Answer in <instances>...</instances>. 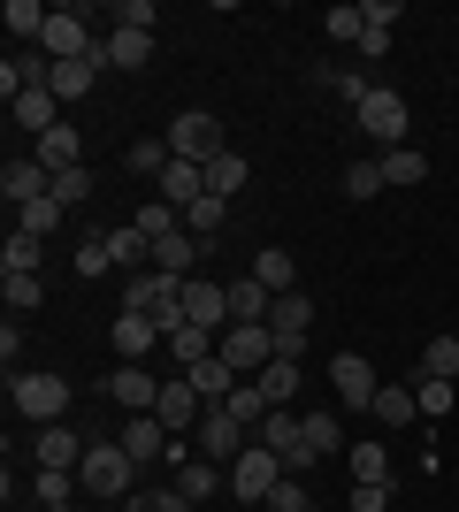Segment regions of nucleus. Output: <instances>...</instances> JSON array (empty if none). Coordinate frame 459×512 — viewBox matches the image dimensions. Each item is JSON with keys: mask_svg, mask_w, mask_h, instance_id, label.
Returning <instances> with one entry per match:
<instances>
[{"mask_svg": "<svg viewBox=\"0 0 459 512\" xmlns=\"http://www.w3.org/2000/svg\"><path fill=\"white\" fill-rule=\"evenodd\" d=\"M131 474H138V459H131L123 444H85V467H77L85 497H108V505H123V497H131Z\"/></svg>", "mask_w": 459, "mask_h": 512, "instance_id": "obj_1", "label": "nucleus"}, {"mask_svg": "<svg viewBox=\"0 0 459 512\" xmlns=\"http://www.w3.org/2000/svg\"><path fill=\"white\" fill-rule=\"evenodd\" d=\"M352 123L368 130V138H375V146H383V153H391V146H406V130H414V107L398 100L391 85H375L368 100H360V115H352Z\"/></svg>", "mask_w": 459, "mask_h": 512, "instance_id": "obj_2", "label": "nucleus"}, {"mask_svg": "<svg viewBox=\"0 0 459 512\" xmlns=\"http://www.w3.org/2000/svg\"><path fill=\"white\" fill-rule=\"evenodd\" d=\"M161 138H169V153H176V161H199V169H207L215 153H230V146H222V123L207 115V107H184V115H176V123L161 130Z\"/></svg>", "mask_w": 459, "mask_h": 512, "instance_id": "obj_3", "label": "nucleus"}, {"mask_svg": "<svg viewBox=\"0 0 459 512\" xmlns=\"http://www.w3.org/2000/svg\"><path fill=\"white\" fill-rule=\"evenodd\" d=\"M276 482H284V459H276V451H268L261 436H253V444L238 451V467H230V490H238V505H253V512H261Z\"/></svg>", "mask_w": 459, "mask_h": 512, "instance_id": "obj_4", "label": "nucleus"}, {"mask_svg": "<svg viewBox=\"0 0 459 512\" xmlns=\"http://www.w3.org/2000/svg\"><path fill=\"white\" fill-rule=\"evenodd\" d=\"M215 360H230L238 375H261V367L276 360V329H268V321H230L222 344H215Z\"/></svg>", "mask_w": 459, "mask_h": 512, "instance_id": "obj_5", "label": "nucleus"}, {"mask_svg": "<svg viewBox=\"0 0 459 512\" xmlns=\"http://www.w3.org/2000/svg\"><path fill=\"white\" fill-rule=\"evenodd\" d=\"M329 390H337V406H345V413H375V398H383V375H375L360 352H337V360H329Z\"/></svg>", "mask_w": 459, "mask_h": 512, "instance_id": "obj_6", "label": "nucleus"}, {"mask_svg": "<svg viewBox=\"0 0 459 512\" xmlns=\"http://www.w3.org/2000/svg\"><path fill=\"white\" fill-rule=\"evenodd\" d=\"M8 390H16V413H23V421H62V413H69V383H62V375H46V367H31V375H16V383H8Z\"/></svg>", "mask_w": 459, "mask_h": 512, "instance_id": "obj_7", "label": "nucleus"}, {"mask_svg": "<svg viewBox=\"0 0 459 512\" xmlns=\"http://www.w3.org/2000/svg\"><path fill=\"white\" fill-rule=\"evenodd\" d=\"M123 306H138V314H153L161 329H176V321H184V283L161 276V268H146V276H131V299Z\"/></svg>", "mask_w": 459, "mask_h": 512, "instance_id": "obj_8", "label": "nucleus"}, {"mask_svg": "<svg viewBox=\"0 0 459 512\" xmlns=\"http://www.w3.org/2000/svg\"><path fill=\"white\" fill-rule=\"evenodd\" d=\"M0 192H8V207H39V199H54V169H46L39 153H16L0 169Z\"/></svg>", "mask_w": 459, "mask_h": 512, "instance_id": "obj_9", "label": "nucleus"}, {"mask_svg": "<svg viewBox=\"0 0 459 512\" xmlns=\"http://www.w3.org/2000/svg\"><path fill=\"white\" fill-rule=\"evenodd\" d=\"M184 321H199V329H230V283H207V276H192L184 283Z\"/></svg>", "mask_w": 459, "mask_h": 512, "instance_id": "obj_10", "label": "nucleus"}, {"mask_svg": "<svg viewBox=\"0 0 459 512\" xmlns=\"http://www.w3.org/2000/svg\"><path fill=\"white\" fill-rule=\"evenodd\" d=\"M100 69H146L153 62V31H138V23H115L108 39H100V54H92Z\"/></svg>", "mask_w": 459, "mask_h": 512, "instance_id": "obj_11", "label": "nucleus"}, {"mask_svg": "<svg viewBox=\"0 0 459 512\" xmlns=\"http://www.w3.org/2000/svg\"><path fill=\"white\" fill-rule=\"evenodd\" d=\"M253 444V436H245V421H230V413H199V459H230V467H238V451Z\"/></svg>", "mask_w": 459, "mask_h": 512, "instance_id": "obj_12", "label": "nucleus"}, {"mask_svg": "<svg viewBox=\"0 0 459 512\" xmlns=\"http://www.w3.org/2000/svg\"><path fill=\"white\" fill-rule=\"evenodd\" d=\"M153 344H169V329H161L153 314H138V306H123V314H115V352L146 367V352H153Z\"/></svg>", "mask_w": 459, "mask_h": 512, "instance_id": "obj_13", "label": "nucleus"}, {"mask_svg": "<svg viewBox=\"0 0 459 512\" xmlns=\"http://www.w3.org/2000/svg\"><path fill=\"white\" fill-rule=\"evenodd\" d=\"M115 444L131 451V459H176V436L161 428V413H131V428H123Z\"/></svg>", "mask_w": 459, "mask_h": 512, "instance_id": "obj_14", "label": "nucleus"}, {"mask_svg": "<svg viewBox=\"0 0 459 512\" xmlns=\"http://www.w3.org/2000/svg\"><path fill=\"white\" fill-rule=\"evenodd\" d=\"M108 398H115V406H131V413H153V406H161V383H153L138 360H123L108 375Z\"/></svg>", "mask_w": 459, "mask_h": 512, "instance_id": "obj_15", "label": "nucleus"}, {"mask_svg": "<svg viewBox=\"0 0 459 512\" xmlns=\"http://www.w3.org/2000/svg\"><path fill=\"white\" fill-rule=\"evenodd\" d=\"M153 413H161V428H169V436H184V428H199V413H207V406H199L192 375H176V383H161V406H153Z\"/></svg>", "mask_w": 459, "mask_h": 512, "instance_id": "obj_16", "label": "nucleus"}, {"mask_svg": "<svg viewBox=\"0 0 459 512\" xmlns=\"http://www.w3.org/2000/svg\"><path fill=\"white\" fill-rule=\"evenodd\" d=\"M8 115H16V130H31V146H39L46 130H62V100H54V92H23V100H8Z\"/></svg>", "mask_w": 459, "mask_h": 512, "instance_id": "obj_17", "label": "nucleus"}, {"mask_svg": "<svg viewBox=\"0 0 459 512\" xmlns=\"http://www.w3.org/2000/svg\"><path fill=\"white\" fill-rule=\"evenodd\" d=\"M207 253V237H192V230H176V237H161L153 245V268L161 276H176V283H192V260Z\"/></svg>", "mask_w": 459, "mask_h": 512, "instance_id": "obj_18", "label": "nucleus"}, {"mask_svg": "<svg viewBox=\"0 0 459 512\" xmlns=\"http://www.w3.org/2000/svg\"><path fill=\"white\" fill-rule=\"evenodd\" d=\"M192 375V390H199V406L215 413V406H230V390H238V367L230 360H199V367H184Z\"/></svg>", "mask_w": 459, "mask_h": 512, "instance_id": "obj_19", "label": "nucleus"}, {"mask_svg": "<svg viewBox=\"0 0 459 512\" xmlns=\"http://www.w3.org/2000/svg\"><path fill=\"white\" fill-rule=\"evenodd\" d=\"M161 199L184 214L192 199H207V169H199V161H169V169H161Z\"/></svg>", "mask_w": 459, "mask_h": 512, "instance_id": "obj_20", "label": "nucleus"}, {"mask_svg": "<svg viewBox=\"0 0 459 512\" xmlns=\"http://www.w3.org/2000/svg\"><path fill=\"white\" fill-rule=\"evenodd\" d=\"M31 459H39V467H85V444H77L62 421H46L39 444H31Z\"/></svg>", "mask_w": 459, "mask_h": 512, "instance_id": "obj_21", "label": "nucleus"}, {"mask_svg": "<svg viewBox=\"0 0 459 512\" xmlns=\"http://www.w3.org/2000/svg\"><path fill=\"white\" fill-rule=\"evenodd\" d=\"M253 276L268 283V299H284V291H299V260H291L284 245H261V253H253Z\"/></svg>", "mask_w": 459, "mask_h": 512, "instance_id": "obj_22", "label": "nucleus"}, {"mask_svg": "<svg viewBox=\"0 0 459 512\" xmlns=\"http://www.w3.org/2000/svg\"><path fill=\"white\" fill-rule=\"evenodd\" d=\"M0 23L16 31V46H39L46 23H54V8H46V0H8V8H0Z\"/></svg>", "mask_w": 459, "mask_h": 512, "instance_id": "obj_23", "label": "nucleus"}, {"mask_svg": "<svg viewBox=\"0 0 459 512\" xmlns=\"http://www.w3.org/2000/svg\"><path fill=\"white\" fill-rule=\"evenodd\" d=\"M31 153H39V161H46L54 176H62V169H85V138H77L69 123H62V130H46V138H39Z\"/></svg>", "mask_w": 459, "mask_h": 512, "instance_id": "obj_24", "label": "nucleus"}, {"mask_svg": "<svg viewBox=\"0 0 459 512\" xmlns=\"http://www.w3.org/2000/svg\"><path fill=\"white\" fill-rule=\"evenodd\" d=\"M383 184H391V192H414V184H429V153L391 146V153H383Z\"/></svg>", "mask_w": 459, "mask_h": 512, "instance_id": "obj_25", "label": "nucleus"}, {"mask_svg": "<svg viewBox=\"0 0 459 512\" xmlns=\"http://www.w3.org/2000/svg\"><path fill=\"white\" fill-rule=\"evenodd\" d=\"M215 329H199V321H176L169 329V352H176V367H199V360H215Z\"/></svg>", "mask_w": 459, "mask_h": 512, "instance_id": "obj_26", "label": "nucleus"}, {"mask_svg": "<svg viewBox=\"0 0 459 512\" xmlns=\"http://www.w3.org/2000/svg\"><path fill=\"white\" fill-rule=\"evenodd\" d=\"M253 390L268 398V413H276V406H291V398H299V360H268L261 375H253Z\"/></svg>", "mask_w": 459, "mask_h": 512, "instance_id": "obj_27", "label": "nucleus"}, {"mask_svg": "<svg viewBox=\"0 0 459 512\" xmlns=\"http://www.w3.org/2000/svg\"><path fill=\"white\" fill-rule=\"evenodd\" d=\"M375 421H383V428H414V421H421L414 383H383V398H375Z\"/></svg>", "mask_w": 459, "mask_h": 512, "instance_id": "obj_28", "label": "nucleus"}, {"mask_svg": "<svg viewBox=\"0 0 459 512\" xmlns=\"http://www.w3.org/2000/svg\"><path fill=\"white\" fill-rule=\"evenodd\" d=\"M306 451H314V467H322V459H337V451H345V421H337V413H306Z\"/></svg>", "mask_w": 459, "mask_h": 512, "instance_id": "obj_29", "label": "nucleus"}, {"mask_svg": "<svg viewBox=\"0 0 459 512\" xmlns=\"http://www.w3.org/2000/svg\"><path fill=\"white\" fill-rule=\"evenodd\" d=\"M176 490L192 497V505H207V497L222 490V467L215 459H176Z\"/></svg>", "mask_w": 459, "mask_h": 512, "instance_id": "obj_30", "label": "nucleus"}, {"mask_svg": "<svg viewBox=\"0 0 459 512\" xmlns=\"http://www.w3.org/2000/svg\"><path fill=\"white\" fill-rule=\"evenodd\" d=\"M414 375H429V383H459V337H429Z\"/></svg>", "mask_w": 459, "mask_h": 512, "instance_id": "obj_31", "label": "nucleus"}, {"mask_svg": "<svg viewBox=\"0 0 459 512\" xmlns=\"http://www.w3.org/2000/svg\"><path fill=\"white\" fill-rule=\"evenodd\" d=\"M92 85H100V62H54V85H46V92L69 107V100H85Z\"/></svg>", "mask_w": 459, "mask_h": 512, "instance_id": "obj_32", "label": "nucleus"}, {"mask_svg": "<svg viewBox=\"0 0 459 512\" xmlns=\"http://www.w3.org/2000/svg\"><path fill=\"white\" fill-rule=\"evenodd\" d=\"M39 260H46V245H39V237L8 230V245H0V276H39Z\"/></svg>", "mask_w": 459, "mask_h": 512, "instance_id": "obj_33", "label": "nucleus"}, {"mask_svg": "<svg viewBox=\"0 0 459 512\" xmlns=\"http://www.w3.org/2000/svg\"><path fill=\"white\" fill-rule=\"evenodd\" d=\"M268 306H276V299H268L261 276H238V283H230V321H268Z\"/></svg>", "mask_w": 459, "mask_h": 512, "instance_id": "obj_34", "label": "nucleus"}, {"mask_svg": "<svg viewBox=\"0 0 459 512\" xmlns=\"http://www.w3.org/2000/svg\"><path fill=\"white\" fill-rule=\"evenodd\" d=\"M69 490H85L77 467H39L31 474V497H39V505H69Z\"/></svg>", "mask_w": 459, "mask_h": 512, "instance_id": "obj_35", "label": "nucleus"}, {"mask_svg": "<svg viewBox=\"0 0 459 512\" xmlns=\"http://www.w3.org/2000/svg\"><path fill=\"white\" fill-rule=\"evenodd\" d=\"M222 214H230V199H215V192H207V199H192V207H184V230L215 245V237H222Z\"/></svg>", "mask_w": 459, "mask_h": 512, "instance_id": "obj_36", "label": "nucleus"}, {"mask_svg": "<svg viewBox=\"0 0 459 512\" xmlns=\"http://www.w3.org/2000/svg\"><path fill=\"white\" fill-rule=\"evenodd\" d=\"M238 184H245V153H215V161H207V192L238 199Z\"/></svg>", "mask_w": 459, "mask_h": 512, "instance_id": "obj_37", "label": "nucleus"}, {"mask_svg": "<svg viewBox=\"0 0 459 512\" xmlns=\"http://www.w3.org/2000/svg\"><path fill=\"white\" fill-rule=\"evenodd\" d=\"M345 467H352V482H391V459H383V444H345Z\"/></svg>", "mask_w": 459, "mask_h": 512, "instance_id": "obj_38", "label": "nucleus"}, {"mask_svg": "<svg viewBox=\"0 0 459 512\" xmlns=\"http://www.w3.org/2000/svg\"><path fill=\"white\" fill-rule=\"evenodd\" d=\"M123 161H131V176H153V184H161V169H169L176 153H169V138H138V146L123 153Z\"/></svg>", "mask_w": 459, "mask_h": 512, "instance_id": "obj_39", "label": "nucleus"}, {"mask_svg": "<svg viewBox=\"0 0 459 512\" xmlns=\"http://www.w3.org/2000/svg\"><path fill=\"white\" fill-rule=\"evenodd\" d=\"M322 85L337 92V100H345L352 115H360V100H368V92H375V85H368V69H322Z\"/></svg>", "mask_w": 459, "mask_h": 512, "instance_id": "obj_40", "label": "nucleus"}, {"mask_svg": "<svg viewBox=\"0 0 459 512\" xmlns=\"http://www.w3.org/2000/svg\"><path fill=\"white\" fill-rule=\"evenodd\" d=\"M123 512H192V497L176 490V482H169V490H131V497H123Z\"/></svg>", "mask_w": 459, "mask_h": 512, "instance_id": "obj_41", "label": "nucleus"}, {"mask_svg": "<svg viewBox=\"0 0 459 512\" xmlns=\"http://www.w3.org/2000/svg\"><path fill=\"white\" fill-rule=\"evenodd\" d=\"M16 230H23V237H39V245H46V237L62 230V207H54V199H39V207H16Z\"/></svg>", "mask_w": 459, "mask_h": 512, "instance_id": "obj_42", "label": "nucleus"}, {"mask_svg": "<svg viewBox=\"0 0 459 512\" xmlns=\"http://www.w3.org/2000/svg\"><path fill=\"white\" fill-rule=\"evenodd\" d=\"M261 512H314V490H306L299 474H284V482L268 490V505H261Z\"/></svg>", "mask_w": 459, "mask_h": 512, "instance_id": "obj_43", "label": "nucleus"}, {"mask_svg": "<svg viewBox=\"0 0 459 512\" xmlns=\"http://www.w3.org/2000/svg\"><path fill=\"white\" fill-rule=\"evenodd\" d=\"M138 230H146L153 245H161V237H176V230H184V214H176L169 199H153V207H138Z\"/></svg>", "mask_w": 459, "mask_h": 512, "instance_id": "obj_44", "label": "nucleus"}, {"mask_svg": "<svg viewBox=\"0 0 459 512\" xmlns=\"http://www.w3.org/2000/svg\"><path fill=\"white\" fill-rule=\"evenodd\" d=\"M222 413H230V421H245V428H261V421H268V398H261V390H253V383H238V390H230V406H222Z\"/></svg>", "mask_w": 459, "mask_h": 512, "instance_id": "obj_45", "label": "nucleus"}, {"mask_svg": "<svg viewBox=\"0 0 459 512\" xmlns=\"http://www.w3.org/2000/svg\"><path fill=\"white\" fill-rule=\"evenodd\" d=\"M85 199H92V169H62V176H54V207H85Z\"/></svg>", "mask_w": 459, "mask_h": 512, "instance_id": "obj_46", "label": "nucleus"}, {"mask_svg": "<svg viewBox=\"0 0 459 512\" xmlns=\"http://www.w3.org/2000/svg\"><path fill=\"white\" fill-rule=\"evenodd\" d=\"M322 31H329V39H352V46H360V31H368V8H352V0H345V8H329V16H322Z\"/></svg>", "mask_w": 459, "mask_h": 512, "instance_id": "obj_47", "label": "nucleus"}, {"mask_svg": "<svg viewBox=\"0 0 459 512\" xmlns=\"http://www.w3.org/2000/svg\"><path fill=\"white\" fill-rule=\"evenodd\" d=\"M0 291H8V314H31V306L46 299V283H39V276H0Z\"/></svg>", "mask_w": 459, "mask_h": 512, "instance_id": "obj_48", "label": "nucleus"}, {"mask_svg": "<svg viewBox=\"0 0 459 512\" xmlns=\"http://www.w3.org/2000/svg\"><path fill=\"white\" fill-rule=\"evenodd\" d=\"M383 192V161H352L345 169V199H375Z\"/></svg>", "mask_w": 459, "mask_h": 512, "instance_id": "obj_49", "label": "nucleus"}, {"mask_svg": "<svg viewBox=\"0 0 459 512\" xmlns=\"http://www.w3.org/2000/svg\"><path fill=\"white\" fill-rule=\"evenodd\" d=\"M414 383V398H421V421L429 413H452V383H429V375H406Z\"/></svg>", "mask_w": 459, "mask_h": 512, "instance_id": "obj_50", "label": "nucleus"}, {"mask_svg": "<svg viewBox=\"0 0 459 512\" xmlns=\"http://www.w3.org/2000/svg\"><path fill=\"white\" fill-rule=\"evenodd\" d=\"M352 512H391V482H352Z\"/></svg>", "mask_w": 459, "mask_h": 512, "instance_id": "obj_51", "label": "nucleus"}, {"mask_svg": "<svg viewBox=\"0 0 459 512\" xmlns=\"http://www.w3.org/2000/svg\"><path fill=\"white\" fill-rule=\"evenodd\" d=\"M115 23H138V31H153V0H123V8H115Z\"/></svg>", "mask_w": 459, "mask_h": 512, "instance_id": "obj_52", "label": "nucleus"}, {"mask_svg": "<svg viewBox=\"0 0 459 512\" xmlns=\"http://www.w3.org/2000/svg\"><path fill=\"white\" fill-rule=\"evenodd\" d=\"M46 512H77V505H46Z\"/></svg>", "mask_w": 459, "mask_h": 512, "instance_id": "obj_53", "label": "nucleus"}]
</instances>
